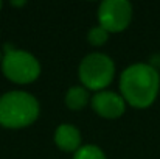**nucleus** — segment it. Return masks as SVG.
<instances>
[{"label":"nucleus","mask_w":160,"mask_h":159,"mask_svg":"<svg viewBox=\"0 0 160 159\" xmlns=\"http://www.w3.org/2000/svg\"><path fill=\"white\" fill-rule=\"evenodd\" d=\"M120 91L126 103L145 109L151 106L160 91L159 70L146 62H135L126 67L120 77Z\"/></svg>","instance_id":"nucleus-1"},{"label":"nucleus","mask_w":160,"mask_h":159,"mask_svg":"<svg viewBox=\"0 0 160 159\" xmlns=\"http://www.w3.org/2000/svg\"><path fill=\"white\" fill-rule=\"evenodd\" d=\"M39 117V102L23 91H11L0 97V125L9 130L30 126Z\"/></svg>","instance_id":"nucleus-2"},{"label":"nucleus","mask_w":160,"mask_h":159,"mask_svg":"<svg viewBox=\"0 0 160 159\" xmlns=\"http://www.w3.org/2000/svg\"><path fill=\"white\" fill-rule=\"evenodd\" d=\"M79 80L87 91L101 92L107 87L115 75V64L104 53H89L79 64Z\"/></svg>","instance_id":"nucleus-3"},{"label":"nucleus","mask_w":160,"mask_h":159,"mask_svg":"<svg viewBox=\"0 0 160 159\" xmlns=\"http://www.w3.org/2000/svg\"><path fill=\"white\" fill-rule=\"evenodd\" d=\"M2 70L9 81L17 84H28L39 78L41 64L31 53L6 47L2 59Z\"/></svg>","instance_id":"nucleus-4"},{"label":"nucleus","mask_w":160,"mask_h":159,"mask_svg":"<svg viewBox=\"0 0 160 159\" xmlns=\"http://www.w3.org/2000/svg\"><path fill=\"white\" fill-rule=\"evenodd\" d=\"M132 19V5L128 0H104L98 6V22L109 33L126 30Z\"/></svg>","instance_id":"nucleus-5"},{"label":"nucleus","mask_w":160,"mask_h":159,"mask_svg":"<svg viewBox=\"0 0 160 159\" xmlns=\"http://www.w3.org/2000/svg\"><path fill=\"white\" fill-rule=\"evenodd\" d=\"M92 108L93 111L104 117V119H117L124 114L126 102L121 95L110 92V91H101L97 92L92 98Z\"/></svg>","instance_id":"nucleus-6"},{"label":"nucleus","mask_w":160,"mask_h":159,"mask_svg":"<svg viewBox=\"0 0 160 159\" xmlns=\"http://www.w3.org/2000/svg\"><path fill=\"white\" fill-rule=\"evenodd\" d=\"M54 144L62 151L76 153L81 148V133L70 123H61L54 131Z\"/></svg>","instance_id":"nucleus-7"},{"label":"nucleus","mask_w":160,"mask_h":159,"mask_svg":"<svg viewBox=\"0 0 160 159\" xmlns=\"http://www.w3.org/2000/svg\"><path fill=\"white\" fill-rule=\"evenodd\" d=\"M89 103V91L84 86H72L65 94V105L72 111H79Z\"/></svg>","instance_id":"nucleus-8"},{"label":"nucleus","mask_w":160,"mask_h":159,"mask_svg":"<svg viewBox=\"0 0 160 159\" xmlns=\"http://www.w3.org/2000/svg\"><path fill=\"white\" fill-rule=\"evenodd\" d=\"M73 159H106V155L97 145H84L75 153Z\"/></svg>","instance_id":"nucleus-9"},{"label":"nucleus","mask_w":160,"mask_h":159,"mask_svg":"<svg viewBox=\"0 0 160 159\" xmlns=\"http://www.w3.org/2000/svg\"><path fill=\"white\" fill-rule=\"evenodd\" d=\"M107 38H109V31H106V30H104L103 27H100V25L90 28L89 33H87V41H89L92 45H95V47L103 45L107 41Z\"/></svg>","instance_id":"nucleus-10"},{"label":"nucleus","mask_w":160,"mask_h":159,"mask_svg":"<svg viewBox=\"0 0 160 159\" xmlns=\"http://www.w3.org/2000/svg\"><path fill=\"white\" fill-rule=\"evenodd\" d=\"M11 5L12 6H22V5H25V2H11Z\"/></svg>","instance_id":"nucleus-11"},{"label":"nucleus","mask_w":160,"mask_h":159,"mask_svg":"<svg viewBox=\"0 0 160 159\" xmlns=\"http://www.w3.org/2000/svg\"><path fill=\"white\" fill-rule=\"evenodd\" d=\"M2 59H3V58H2V52H0V64H2Z\"/></svg>","instance_id":"nucleus-12"},{"label":"nucleus","mask_w":160,"mask_h":159,"mask_svg":"<svg viewBox=\"0 0 160 159\" xmlns=\"http://www.w3.org/2000/svg\"><path fill=\"white\" fill-rule=\"evenodd\" d=\"M0 9H2V2H0Z\"/></svg>","instance_id":"nucleus-13"}]
</instances>
